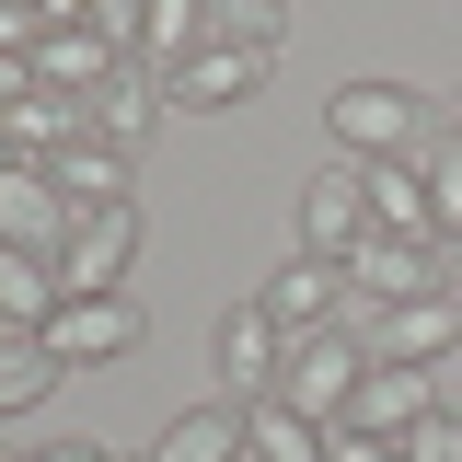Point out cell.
Instances as JSON below:
<instances>
[{"label": "cell", "instance_id": "obj_1", "mask_svg": "<svg viewBox=\"0 0 462 462\" xmlns=\"http://www.w3.org/2000/svg\"><path fill=\"white\" fill-rule=\"evenodd\" d=\"M324 139H336V162H416L428 151V105L404 81H336L324 93Z\"/></svg>", "mask_w": 462, "mask_h": 462}, {"label": "cell", "instance_id": "obj_2", "mask_svg": "<svg viewBox=\"0 0 462 462\" xmlns=\"http://www.w3.org/2000/svg\"><path fill=\"white\" fill-rule=\"evenodd\" d=\"M35 336H47L58 370H116V358H139V336H151V324H139V300H127V289H69Z\"/></svg>", "mask_w": 462, "mask_h": 462}, {"label": "cell", "instance_id": "obj_3", "mask_svg": "<svg viewBox=\"0 0 462 462\" xmlns=\"http://www.w3.org/2000/svg\"><path fill=\"white\" fill-rule=\"evenodd\" d=\"M358 382H370V336H358V324L289 336V370H278V393L300 404V416H324V428H336L346 404H358Z\"/></svg>", "mask_w": 462, "mask_h": 462}, {"label": "cell", "instance_id": "obj_4", "mask_svg": "<svg viewBox=\"0 0 462 462\" xmlns=\"http://www.w3.org/2000/svg\"><path fill=\"white\" fill-rule=\"evenodd\" d=\"M358 336H370V358H393V370H451V358H462V289H428V300H393V312H358Z\"/></svg>", "mask_w": 462, "mask_h": 462}, {"label": "cell", "instance_id": "obj_5", "mask_svg": "<svg viewBox=\"0 0 462 462\" xmlns=\"http://www.w3.org/2000/svg\"><path fill=\"white\" fill-rule=\"evenodd\" d=\"M127 266H139V208H69L58 289H127Z\"/></svg>", "mask_w": 462, "mask_h": 462}, {"label": "cell", "instance_id": "obj_6", "mask_svg": "<svg viewBox=\"0 0 462 462\" xmlns=\"http://www.w3.org/2000/svg\"><path fill=\"white\" fill-rule=\"evenodd\" d=\"M208 358H220V393H278V370H289V324L266 312V300H231L220 312V336H208Z\"/></svg>", "mask_w": 462, "mask_h": 462}, {"label": "cell", "instance_id": "obj_7", "mask_svg": "<svg viewBox=\"0 0 462 462\" xmlns=\"http://www.w3.org/2000/svg\"><path fill=\"white\" fill-rule=\"evenodd\" d=\"M346 289H358V312H393V300L451 289V266H439V243H393V231H370V243L346 254Z\"/></svg>", "mask_w": 462, "mask_h": 462}, {"label": "cell", "instance_id": "obj_8", "mask_svg": "<svg viewBox=\"0 0 462 462\" xmlns=\"http://www.w3.org/2000/svg\"><path fill=\"white\" fill-rule=\"evenodd\" d=\"M358 243H370V173L324 162L312 185H300V254H336V266H346Z\"/></svg>", "mask_w": 462, "mask_h": 462}, {"label": "cell", "instance_id": "obj_9", "mask_svg": "<svg viewBox=\"0 0 462 462\" xmlns=\"http://www.w3.org/2000/svg\"><path fill=\"white\" fill-rule=\"evenodd\" d=\"M346 416H358V428H382V439H416L428 416H451V382H439V370H393V358H370V382H358Z\"/></svg>", "mask_w": 462, "mask_h": 462}, {"label": "cell", "instance_id": "obj_10", "mask_svg": "<svg viewBox=\"0 0 462 462\" xmlns=\"http://www.w3.org/2000/svg\"><path fill=\"white\" fill-rule=\"evenodd\" d=\"M254 300L278 312L289 336H324V324H346V300H358V289H346V266H336V254H289V266L254 289Z\"/></svg>", "mask_w": 462, "mask_h": 462}, {"label": "cell", "instance_id": "obj_11", "mask_svg": "<svg viewBox=\"0 0 462 462\" xmlns=\"http://www.w3.org/2000/svg\"><path fill=\"white\" fill-rule=\"evenodd\" d=\"M266 69H278V58H254V47H220V35H208V47L185 58V69H162V105H173V116H220V105H243V93H254Z\"/></svg>", "mask_w": 462, "mask_h": 462}, {"label": "cell", "instance_id": "obj_12", "mask_svg": "<svg viewBox=\"0 0 462 462\" xmlns=\"http://www.w3.org/2000/svg\"><path fill=\"white\" fill-rule=\"evenodd\" d=\"M116 69H139V58L116 47L105 23H47V47H35V81H47V93H69V105H93Z\"/></svg>", "mask_w": 462, "mask_h": 462}, {"label": "cell", "instance_id": "obj_13", "mask_svg": "<svg viewBox=\"0 0 462 462\" xmlns=\"http://www.w3.org/2000/svg\"><path fill=\"white\" fill-rule=\"evenodd\" d=\"M69 139H93V105H69L47 81H23V93L0 105V151H12V162H58Z\"/></svg>", "mask_w": 462, "mask_h": 462}, {"label": "cell", "instance_id": "obj_14", "mask_svg": "<svg viewBox=\"0 0 462 462\" xmlns=\"http://www.w3.org/2000/svg\"><path fill=\"white\" fill-rule=\"evenodd\" d=\"M151 462H254V416H243V393L185 404L162 439H151Z\"/></svg>", "mask_w": 462, "mask_h": 462}, {"label": "cell", "instance_id": "obj_15", "mask_svg": "<svg viewBox=\"0 0 462 462\" xmlns=\"http://www.w3.org/2000/svg\"><path fill=\"white\" fill-rule=\"evenodd\" d=\"M58 231H69V197H58L47 162H0V243H23V254H58Z\"/></svg>", "mask_w": 462, "mask_h": 462}, {"label": "cell", "instance_id": "obj_16", "mask_svg": "<svg viewBox=\"0 0 462 462\" xmlns=\"http://www.w3.org/2000/svg\"><path fill=\"white\" fill-rule=\"evenodd\" d=\"M47 173H58L69 208H139V197H127V185H139V151H116V139H69Z\"/></svg>", "mask_w": 462, "mask_h": 462}, {"label": "cell", "instance_id": "obj_17", "mask_svg": "<svg viewBox=\"0 0 462 462\" xmlns=\"http://www.w3.org/2000/svg\"><path fill=\"white\" fill-rule=\"evenodd\" d=\"M358 173H370V231H393V243H439L428 162H358Z\"/></svg>", "mask_w": 462, "mask_h": 462}, {"label": "cell", "instance_id": "obj_18", "mask_svg": "<svg viewBox=\"0 0 462 462\" xmlns=\"http://www.w3.org/2000/svg\"><path fill=\"white\" fill-rule=\"evenodd\" d=\"M58 300H69V289H58V254H23V243H0V324H12V336H35Z\"/></svg>", "mask_w": 462, "mask_h": 462}, {"label": "cell", "instance_id": "obj_19", "mask_svg": "<svg viewBox=\"0 0 462 462\" xmlns=\"http://www.w3.org/2000/svg\"><path fill=\"white\" fill-rule=\"evenodd\" d=\"M208 47V0H151V12H139V69H151V81H162V69H185V58Z\"/></svg>", "mask_w": 462, "mask_h": 462}, {"label": "cell", "instance_id": "obj_20", "mask_svg": "<svg viewBox=\"0 0 462 462\" xmlns=\"http://www.w3.org/2000/svg\"><path fill=\"white\" fill-rule=\"evenodd\" d=\"M162 81H151V69H116L105 93H93V139H116V151H139V139H151V127H162Z\"/></svg>", "mask_w": 462, "mask_h": 462}, {"label": "cell", "instance_id": "obj_21", "mask_svg": "<svg viewBox=\"0 0 462 462\" xmlns=\"http://www.w3.org/2000/svg\"><path fill=\"white\" fill-rule=\"evenodd\" d=\"M243 416H254V462H324V439H336L324 416H300L289 393H254Z\"/></svg>", "mask_w": 462, "mask_h": 462}, {"label": "cell", "instance_id": "obj_22", "mask_svg": "<svg viewBox=\"0 0 462 462\" xmlns=\"http://www.w3.org/2000/svg\"><path fill=\"white\" fill-rule=\"evenodd\" d=\"M58 382H69V370L47 358V336H0V428H12V416H35Z\"/></svg>", "mask_w": 462, "mask_h": 462}, {"label": "cell", "instance_id": "obj_23", "mask_svg": "<svg viewBox=\"0 0 462 462\" xmlns=\"http://www.w3.org/2000/svg\"><path fill=\"white\" fill-rule=\"evenodd\" d=\"M208 35H220V47L278 58V47H289V0H208Z\"/></svg>", "mask_w": 462, "mask_h": 462}, {"label": "cell", "instance_id": "obj_24", "mask_svg": "<svg viewBox=\"0 0 462 462\" xmlns=\"http://www.w3.org/2000/svg\"><path fill=\"white\" fill-rule=\"evenodd\" d=\"M416 162H428V208H439V243H462V139L416 151Z\"/></svg>", "mask_w": 462, "mask_h": 462}, {"label": "cell", "instance_id": "obj_25", "mask_svg": "<svg viewBox=\"0 0 462 462\" xmlns=\"http://www.w3.org/2000/svg\"><path fill=\"white\" fill-rule=\"evenodd\" d=\"M35 47H47V12L35 0H0V69H35Z\"/></svg>", "mask_w": 462, "mask_h": 462}, {"label": "cell", "instance_id": "obj_26", "mask_svg": "<svg viewBox=\"0 0 462 462\" xmlns=\"http://www.w3.org/2000/svg\"><path fill=\"white\" fill-rule=\"evenodd\" d=\"M324 462H404V439H382V428H358V416H336V439H324Z\"/></svg>", "mask_w": 462, "mask_h": 462}, {"label": "cell", "instance_id": "obj_27", "mask_svg": "<svg viewBox=\"0 0 462 462\" xmlns=\"http://www.w3.org/2000/svg\"><path fill=\"white\" fill-rule=\"evenodd\" d=\"M404 462H462V404H451V416H428V428L404 439Z\"/></svg>", "mask_w": 462, "mask_h": 462}, {"label": "cell", "instance_id": "obj_28", "mask_svg": "<svg viewBox=\"0 0 462 462\" xmlns=\"http://www.w3.org/2000/svg\"><path fill=\"white\" fill-rule=\"evenodd\" d=\"M139 12H151V0H93V23H105L116 47H139Z\"/></svg>", "mask_w": 462, "mask_h": 462}, {"label": "cell", "instance_id": "obj_29", "mask_svg": "<svg viewBox=\"0 0 462 462\" xmlns=\"http://www.w3.org/2000/svg\"><path fill=\"white\" fill-rule=\"evenodd\" d=\"M12 462H105L93 439H35V451H12Z\"/></svg>", "mask_w": 462, "mask_h": 462}, {"label": "cell", "instance_id": "obj_30", "mask_svg": "<svg viewBox=\"0 0 462 462\" xmlns=\"http://www.w3.org/2000/svg\"><path fill=\"white\" fill-rule=\"evenodd\" d=\"M35 12H47V23H93V0H35Z\"/></svg>", "mask_w": 462, "mask_h": 462}, {"label": "cell", "instance_id": "obj_31", "mask_svg": "<svg viewBox=\"0 0 462 462\" xmlns=\"http://www.w3.org/2000/svg\"><path fill=\"white\" fill-rule=\"evenodd\" d=\"M439 266H451V289H462V243H439Z\"/></svg>", "mask_w": 462, "mask_h": 462}, {"label": "cell", "instance_id": "obj_32", "mask_svg": "<svg viewBox=\"0 0 462 462\" xmlns=\"http://www.w3.org/2000/svg\"><path fill=\"white\" fill-rule=\"evenodd\" d=\"M439 382H451V404H462V358H451V370H439Z\"/></svg>", "mask_w": 462, "mask_h": 462}, {"label": "cell", "instance_id": "obj_33", "mask_svg": "<svg viewBox=\"0 0 462 462\" xmlns=\"http://www.w3.org/2000/svg\"><path fill=\"white\" fill-rule=\"evenodd\" d=\"M451 139H462V93H451Z\"/></svg>", "mask_w": 462, "mask_h": 462}, {"label": "cell", "instance_id": "obj_34", "mask_svg": "<svg viewBox=\"0 0 462 462\" xmlns=\"http://www.w3.org/2000/svg\"><path fill=\"white\" fill-rule=\"evenodd\" d=\"M105 462H127V451H105Z\"/></svg>", "mask_w": 462, "mask_h": 462}, {"label": "cell", "instance_id": "obj_35", "mask_svg": "<svg viewBox=\"0 0 462 462\" xmlns=\"http://www.w3.org/2000/svg\"><path fill=\"white\" fill-rule=\"evenodd\" d=\"M0 336H12V324H0Z\"/></svg>", "mask_w": 462, "mask_h": 462}, {"label": "cell", "instance_id": "obj_36", "mask_svg": "<svg viewBox=\"0 0 462 462\" xmlns=\"http://www.w3.org/2000/svg\"><path fill=\"white\" fill-rule=\"evenodd\" d=\"M0 162H12V151H0Z\"/></svg>", "mask_w": 462, "mask_h": 462}, {"label": "cell", "instance_id": "obj_37", "mask_svg": "<svg viewBox=\"0 0 462 462\" xmlns=\"http://www.w3.org/2000/svg\"><path fill=\"white\" fill-rule=\"evenodd\" d=\"M0 462H12V451H0Z\"/></svg>", "mask_w": 462, "mask_h": 462}]
</instances>
